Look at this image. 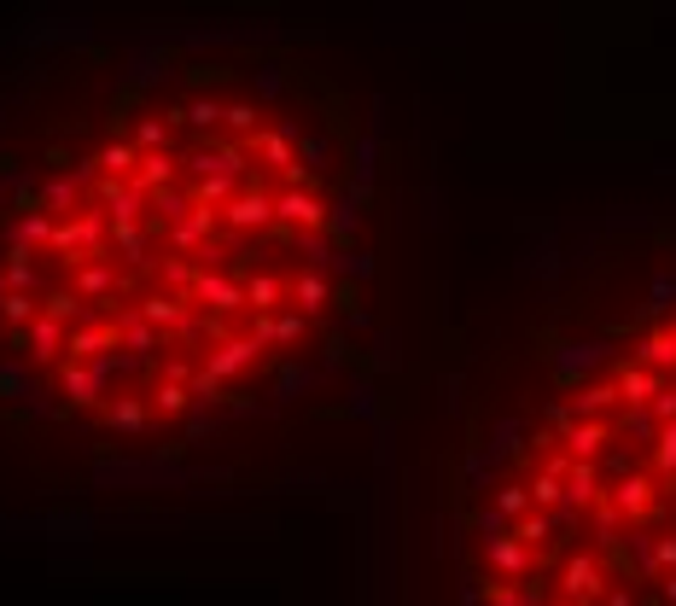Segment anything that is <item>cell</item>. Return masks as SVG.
<instances>
[{"instance_id":"6da1fadb","label":"cell","mask_w":676,"mask_h":606,"mask_svg":"<svg viewBox=\"0 0 676 606\" xmlns=\"http://www.w3.org/2000/svg\"><path fill=\"white\" fill-rule=\"evenodd\" d=\"M403 146L269 18L0 35V449L53 490L257 472L385 344Z\"/></svg>"},{"instance_id":"7a4b0ae2","label":"cell","mask_w":676,"mask_h":606,"mask_svg":"<svg viewBox=\"0 0 676 606\" xmlns=\"http://www.w3.org/2000/svg\"><path fill=\"white\" fill-rule=\"evenodd\" d=\"M408 606H676V204L525 234L449 350Z\"/></svg>"}]
</instances>
